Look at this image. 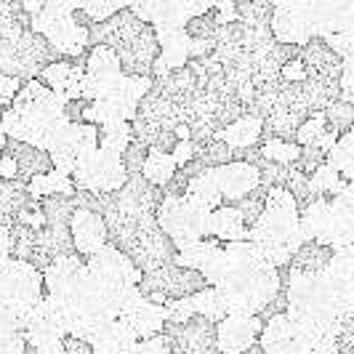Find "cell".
<instances>
[{
	"label": "cell",
	"instance_id": "obj_1",
	"mask_svg": "<svg viewBox=\"0 0 354 354\" xmlns=\"http://www.w3.org/2000/svg\"><path fill=\"white\" fill-rule=\"evenodd\" d=\"M102 218L106 224V245H112L123 256H128L133 266H139L142 272L174 261L176 248L171 245L165 232L158 227L155 216L120 205L118 192L112 195V203L106 205Z\"/></svg>",
	"mask_w": 354,
	"mask_h": 354
},
{
	"label": "cell",
	"instance_id": "obj_2",
	"mask_svg": "<svg viewBox=\"0 0 354 354\" xmlns=\"http://www.w3.org/2000/svg\"><path fill=\"white\" fill-rule=\"evenodd\" d=\"M88 46H106L118 53L120 72L128 77H149L160 46L152 24L136 17L131 8L93 21L88 27Z\"/></svg>",
	"mask_w": 354,
	"mask_h": 354
},
{
	"label": "cell",
	"instance_id": "obj_3",
	"mask_svg": "<svg viewBox=\"0 0 354 354\" xmlns=\"http://www.w3.org/2000/svg\"><path fill=\"white\" fill-rule=\"evenodd\" d=\"M248 240L272 266H288L290 256L304 243L299 232V205L288 189L269 187L264 211L253 227H248Z\"/></svg>",
	"mask_w": 354,
	"mask_h": 354
},
{
	"label": "cell",
	"instance_id": "obj_4",
	"mask_svg": "<svg viewBox=\"0 0 354 354\" xmlns=\"http://www.w3.org/2000/svg\"><path fill=\"white\" fill-rule=\"evenodd\" d=\"M86 272L88 280L93 283L96 293L102 296L106 309L118 317L120 306H123L131 296L139 293V280H142V269L133 266V261L123 256L112 245H102L96 253H91L86 259Z\"/></svg>",
	"mask_w": 354,
	"mask_h": 354
},
{
	"label": "cell",
	"instance_id": "obj_5",
	"mask_svg": "<svg viewBox=\"0 0 354 354\" xmlns=\"http://www.w3.org/2000/svg\"><path fill=\"white\" fill-rule=\"evenodd\" d=\"M285 299H288V317L293 322L338 328L344 319L354 317V315H341L338 312L336 301H333L328 285L319 274H301V272L288 269Z\"/></svg>",
	"mask_w": 354,
	"mask_h": 354
},
{
	"label": "cell",
	"instance_id": "obj_6",
	"mask_svg": "<svg viewBox=\"0 0 354 354\" xmlns=\"http://www.w3.org/2000/svg\"><path fill=\"white\" fill-rule=\"evenodd\" d=\"M208 216L211 211L189 195H162L155 211V221L171 240V245L178 250L208 237Z\"/></svg>",
	"mask_w": 354,
	"mask_h": 354
},
{
	"label": "cell",
	"instance_id": "obj_7",
	"mask_svg": "<svg viewBox=\"0 0 354 354\" xmlns=\"http://www.w3.org/2000/svg\"><path fill=\"white\" fill-rule=\"evenodd\" d=\"M149 86H152V77H128V75H123L120 83L112 91H106L104 96L86 102L83 123H91L96 128L106 123H131Z\"/></svg>",
	"mask_w": 354,
	"mask_h": 354
},
{
	"label": "cell",
	"instance_id": "obj_8",
	"mask_svg": "<svg viewBox=\"0 0 354 354\" xmlns=\"http://www.w3.org/2000/svg\"><path fill=\"white\" fill-rule=\"evenodd\" d=\"M46 296L43 290V272L35 269L27 261H17L11 259L3 274H0V299L8 306V312L17 319L19 330H21V322L30 315V309L35 306L40 299Z\"/></svg>",
	"mask_w": 354,
	"mask_h": 354
},
{
	"label": "cell",
	"instance_id": "obj_9",
	"mask_svg": "<svg viewBox=\"0 0 354 354\" xmlns=\"http://www.w3.org/2000/svg\"><path fill=\"white\" fill-rule=\"evenodd\" d=\"M125 176L128 174L120 162V155L104 152L99 147L91 149L70 174L75 189H88V192H118L125 184Z\"/></svg>",
	"mask_w": 354,
	"mask_h": 354
},
{
	"label": "cell",
	"instance_id": "obj_10",
	"mask_svg": "<svg viewBox=\"0 0 354 354\" xmlns=\"http://www.w3.org/2000/svg\"><path fill=\"white\" fill-rule=\"evenodd\" d=\"M99 147V128L91 123H64L62 131L53 136L48 144V158H51L53 171L70 176L77 168V162L88 155L91 149Z\"/></svg>",
	"mask_w": 354,
	"mask_h": 354
},
{
	"label": "cell",
	"instance_id": "obj_11",
	"mask_svg": "<svg viewBox=\"0 0 354 354\" xmlns=\"http://www.w3.org/2000/svg\"><path fill=\"white\" fill-rule=\"evenodd\" d=\"M205 285L208 283H205V277H203L200 272L168 261V264H160V266H155V269L142 272L139 293H142V296L158 293L162 299H189L192 293L203 290Z\"/></svg>",
	"mask_w": 354,
	"mask_h": 354
},
{
	"label": "cell",
	"instance_id": "obj_12",
	"mask_svg": "<svg viewBox=\"0 0 354 354\" xmlns=\"http://www.w3.org/2000/svg\"><path fill=\"white\" fill-rule=\"evenodd\" d=\"M64 123L67 120L62 115L46 118V115H27V112H19L14 106H6L3 118H0V131L6 133V139H17V142L48 149V144L53 142V136L62 131Z\"/></svg>",
	"mask_w": 354,
	"mask_h": 354
},
{
	"label": "cell",
	"instance_id": "obj_13",
	"mask_svg": "<svg viewBox=\"0 0 354 354\" xmlns=\"http://www.w3.org/2000/svg\"><path fill=\"white\" fill-rule=\"evenodd\" d=\"M171 354H218L216 322L192 315L187 322H165L160 330Z\"/></svg>",
	"mask_w": 354,
	"mask_h": 354
},
{
	"label": "cell",
	"instance_id": "obj_14",
	"mask_svg": "<svg viewBox=\"0 0 354 354\" xmlns=\"http://www.w3.org/2000/svg\"><path fill=\"white\" fill-rule=\"evenodd\" d=\"M88 285V272H86V259L72 253L53 259L51 264L43 269V290L46 296H51L56 304H70L75 296L83 293V288Z\"/></svg>",
	"mask_w": 354,
	"mask_h": 354
},
{
	"label": "cell",
	"instance_id": "obj_15",
	"mask_svg": "<svg viewBox=\"0 0 354 354\" xmlns=\"http://www.w3.org/2000/svg\"><path fill=\"white\" fill-rule=\"evenodd\" d=\"M123 72L118 53L106 46H88L86 51V64H83V80H80V99L93 102L99 96H104L106 91H112L120 83Z\"/></svg>",
	"mask_w": 354,
	"mask_h": 354
},
{
	"label": "cell",
	"instance_id": "obj_16",
	"mask_svg": "<svg viewBox=\"0 0 354 354\" xmlns=\"http://www.w3.org/2000/svg\"><path fill=\"white\" fill-rule=\"evenodd\" d=\"M341 315H354V245L333 250L330 261L319 272Z\"/></svg>",
	"mask_w": 354,
	"mask_h": 354
},
{
	"label": "cell",
	"instance_id": "obj_17",
	"mask_svg": "<svg viewBox=\"0 0 354 354\" xmlns=\"http://www.w3.org/2000/svg\"><path fill=\"white\" fill-rule=\"evenodd\" d=\"M115 319H118L136 341H144V338L160 336V330H162V325H165V312H162L160 304H152L149 299H144L142 293H136V296H131V299L120 306V312H118Z\"/></svg>",
	"mask_w": 354,
	"mask_h": 354
},
{
	"label": "cell",
	"instance_id": "obj_18",
	"mask_svg": "<svg viewBox=\"0 0 354 354\" xmlns=\"http://www.w3.org/2000/svg\"><path fill=\"white\" fill-rule=\"evenodd\" d=\"M264 319L259 315H227L216 322V349L218 354H240L259 341Z\"/></svg>",
	"mask_w": 354,
	"mask_h": 354
},
{
	"label": "cell",
	"instance_id": "obj_19",
	"mask_svg": "<svg viewBox=\"0 0 354 354\" xmlns=\"http://www.w3.org/2000/svg\"><path fill=\"white\" fill-rule=\"evenodd\" d=\"M88 51V48H86ZM83 64H86V53L80 56H59L56 62L46 64L37 80L51 88L59 99L72 102V99H80V80H83Z\"/></svg>",
	"mask_w": 354,
	"mask_h": 354
},
{
	"label": "cell",
	"instance_id": "obj_20",
	"mask_svg": "<svg viewBox=\"0 0 354 354\" xmlns=\"http://www.w3.org/2000/svg\"><path fill=\"white\" fill-rule=\"evenodd\" d=\"M174 264L195 269L205 277V283L213 285L216 277L221 274V266H224V248H221L218 240L203 237V240H195V243L178 248L174 253Z\"/></svg>",
	"mask_w": 354,
	"mask_h": 354
},
{
	"label": "cell",
	"instance_id": "obj_21",
	"mask_svg": "<svg viewBox=\"0 0 354 354\" xmlns=\"http://www.w3.org/2000/svg\"><path fill=\"white\" fill-rule=\"evenodd\" d=\"M213 174H216L218 192L224 197V205H234L237 200H243L259 184V171H256V165H250L248 160L224 162V165L213 168Z\"/></svg>",
	"mask_w": 354,
	"mask_h": 354
},
{
	"label": "cell",
	"instance_id": "obj_22",
	"mask_svg": "<svg viewBox=\"0 0 354 354\" xmlns=\"http://www.w3.org/2000/svg\"><path fill=\"white\" fill-rule=\"evenodd\" d=\"M67 227H70L72 248L83 259H88L91 253H96L102 245H106V224L99 213L86 211V208H75Z\"/></svg>",
	"mask_w": 354,
	"mask_h": 354
},
{
	"label": "cell",
	"instance_id": "obj_23",
	"mask_svg": "<svg viewBox=\"0 0 354 354\" xmlns=\"http://www.w3.org/2000/svg\"><path fill=\"white\" fill-rule=\"evenodd\" d=\"M11 106L19 109V112H27V115L53 118V115H62L64 99H59L51 88H46L37 77H32V80H24L17 88L14 99H11Z\"/></svg>",
	"mask_w": 354,
	"mask_h": 354
},
{
	"label": "cell",
	"instance_id": "obj_24",
	"mask_svg": "<svg viewBox=\"0 0 354 354\" xmlns=\"http://www.w3.org/2000/svg\"><path fill=\"white\" fill-rule=\"evenodd\" d=\"M299 59L306 70V77H315V80H338L341 62H344L319 35H312L304 43Z\"/></svg>",
	"mask_w": 354,
	"mask_h": 354
},
{
	"label": "cell",
	"instance_id": "obj_25",
	"mask_svg": "<svg viewBox=\"0 0 354 354\" xmlns=\"http://www.w3.org/2000/svg\"><path fill=\"white\" fill-rule=\"evenodd\" d=\"M259 346L264 349V354H301L299 333H296L293 319L288 317V312L266 319L259 333Z\"/></svg>",
	"mask_w": 354,
	"mask_h": 354
},
{
	"label": "cell",
	"instance_id": "obj_26",
	"mask_svg": "<svg viewBox=\"0 0 354 354\" xmlns=\"http://www.w3.org/2000/svg\"><path fill=\"white\" fill-rule=\"evenodd\" d=\"M40 35L48 40V46L59 56H80V53H86V48H88V30L77 27L72 21V14L64 19H56Z\"/></svg>",
	"mask_w": 354,
	"mask_h": 354
},
{
	"label": "cell",
	"instance_id": "obj_27",
	"mask_svg": "<svg viewBox=\"0 0 354 354\" xmlns=\"http://www.w3.org/2000/svg\"><path fill=\"white\" fill-rule=\"evenodd\" d=\"M118 200H120V205L131 208V211L155 216L160 200H162V189L149 184L142 174H131V176H125V184L118 189Z\"/></svg>",
	"mask_w": 354,
	"mask_h": 354
},
{
	"label": "cell",
	"instance_id": "obj_28",
	"mask_svg": "<svg viewBox=\"0 0 354 354\" xmlns=\"http://www.w3.org/2000/svg\"><path fill=\"white\" fill-rule=\"evenodd\" d=\"M328 248H352L354 245V203H341L330 197V221L319 240Z\"/></svg>",
	"mask_w": 354,
	"mask_h": 354
},
{
	"label": "cell",
	"instance_id": "obj_29",
	"mask_svg": "<svg viewBox=\"0 0 354 354\" xmlns=\"http://www.w3.org/2000/svg\"><path fill=\"white\" fill-rule=\"evenodd\" d=\"M6 155H11V160L17 162V178L19 181H30L37 174H46L51 171V158L46 149L32 147V144L17 142V139H8L6 142Z\"/></svg>",
	"mask_w": 354,
	"mask_h": 354
},
{
	"label": "cell",
	"instance_id": "obj_30",
	"mask_svg": "<svg viewBox=\"0 0 354 354\" xmlns=\"http://www.w3.org/2000/svg\"><path fill=\"white\" fill-rule=\"evenodd\" d=\"M261 128H264L261 118L245 112V115L234 118L232 123L221 125L216 131V136L227 147H232V149H250V147H256V144L261 142Z\"/></svg>",
	"mask_w": 354,
	"mask_h": 354
},
{
	"label": "cell",
	"instance_id": "obj_31",
	"mask_svg": "<svg viewBox=\"0 0 354 354\" xmlns=\"http://www.w3.org/2000/svg\"><path fill=\"white\" fill-rule=\"evenodd\" d=\"M88 344L96 354H136L139 341L131 336L118 319H109L88 338Z\"/></svg>",
	"mask_w": 354,
	"mask_h": 354
},
{
	"label": "cell",
	"instance_id": "obj_32",
	"mask_svg": "<svg viewBox=\"0 0 354 354\" xmlns=\"http://www.w3.org/2000/svg\"><path fill=\"white\" fill-rule=\"evenodd\" d=\"M208 234L218 243H232V240H245L248 227L234 205H218L208 216Z\"/></svg>",
	"mask_w": 354,
	"mask_h": 354
},
{
	"label": "cell",
	"instance_id": "obj_33",
	"mask_svg": "<svg viewBox=\"0 0 354 354\" xmlns=\"http://www.w3.org/2000/svg\"><path fill=\"white\" fill-rule=\"evenodd\" d=\"M330 221V197H312L299 208V232L304 240H322Z\"/></svg>",
	"mask_w": 354,
	"mask_h": 354
},
{
	"label": "cell",
	"instance_id": "obj_34",
	"mask_svg": "<svg viewBox=\"0 0 354 354\" xmlns=\"http://www.w3.org/2000/svg\"><path fill=\"white\" fill-rule=\"evenodd\" d=\"M35 203V197L30 195V189H27V181H3L0 178V224L3 227H11L14 221H17V216L27 205H32Z\"/></svg>",
	"mask_w": 354,
	"mask_h": 354
},
{
	"label": "cell",
	"instance_id": "obj_35",
	"mask_svg": "<svg viewBox=\"0 0 354 354\" xmlns=\"http://www.w3.org/2000/svg\"><path fill=\"white\" fill-rule=\"evenodd\" d=\"M333 256V248L322 245L317 240H304L301 245L296 248V253L290 256L288 261V269L290 272H301V274H319L325 264L330 261Z\"/></svg>",
	"mask_w": 354,
	"mask_h": 354
},
{
	"label": "cell",
	"instance_id": "obj_36",
	"mask_svg": "<svg viewBox=\"0 0 354 354\" xmlns=\"http://www.w3.org/2000/svg\"><path fill=\"white\" fill-rule=\"evenodd\" d=\"M325 162H328L344 181H352L354 178V133L352 131L336 136L333 147L325 152Z\"/></svg>",
	"mask_w": 354,
	"mask_h": 354
},
{
	"label": "cell",
	"instance_id": "obj_37",
	"mask_svg": "<svg viewBox=\"0 0 354 354\" xmlns=\"http://www.w3.org/2000/svg\"><path fill=\"white\" fill-rule=\"evenodd\" d=\"M184 195H189L192 200H197V203H200V205H205L208 211L218 208V205H224V197H221V192H218V184H216V174H213V168L200 171L197 176L189 178V181H187Z\"/></svg>",
	"mask_w": 354,
	"mask_h": 354
},
{
	"label": "cell",
	"instance_id": "obj_38",
	"mask_svg": "<svg viewBox=\"0 0 354 354\" xmlns=\"http://www.w3.org/2000/svg\"><path fill=\"white\" fill-rule=\"evenodd\" d=\"M37 243H40V253L46 256L48 264H51L53 259H62V256H72L75 253L70 227H40Z\"/></svg>",
	"mask_w": 354,
	"mask_h": 354
},
{
	"label": "cell",
	"instance_id": "obj_39",
	"mask_svg": "<svg viewBox=\"0 0 354 354\" xmlns=\"http://www.w3.org/2000/svg\"><path fill=\"white\" fill-rule=\"evenodd\" d=\"M27 189L30 195L40 200V197H53V195H75V184L70 176L59 174V171H46V174H37L27 181Z\"/></svg>",
	"mask_w": 354,
	"mask_h": 354
},
{
	"label": "cell",
	"instance_id": "obj_40",
	"mask_svg": "<svg viewBox=\"0 0 354 354\" xmlns=\"http://www.w3.org/2000/svg\"><path fill=\"white\" fill-rule=\"evenodd\" d=\"M176 174V162L174 158L168 155V152H160V149H147V158L142 162V176L149 181V184H155V187H165L171 176Z\"/></svg>",
	"mask_w": 354,
	"mask_h": 354
},
{
	"label": "cell",
	"instance_id": "obj_41",
	"mask_svg": "<svg viewBox=\"0 0 354 354\" xmlns=\"http://www.w3.org/2000/svg\"><path fill=\"white\" fill-rule=\"evenodd\" d=\"M189 306H192L195 315L211 319V322H218V319H224L230 315V312H227V304H224V296H221L218 288H213V285H205L203 290L192 293V296H189Z\"/></svg>",
	"mask_w": 354,
	"mask_h": 354
},
{
	"label": "cell",
	"instance_id": "obj_42",
	"mask_svg": "<svg viewBox=\"0 0 354 354\" xmlns=\"http://www.w3.org/2000/svg\"><path fill=\"white\" fill-rule=\"evenodd\" d=\"M37 211L43 216V227H67L75 213V203H72V195L40 197Z\"/></svg>",
	"mask_w": 354,
	"mask_h": 354
},
{
	"label": "cell",
	"instance_id": "obj_43",
	"mask_svg": "<svg viewBox=\"0 0 354 354\" xmlns=\"http://www.w3.org/2000/svg\"><path fill=\"white\" fill-rule=\"evenodd\" d=\"M133 139V131L131 123H106L99 125V149L112 152V155H120L128 142Z\"/></svg>",
	"mask_w": 354,
	"mask_h": 354
},
{
	"label": "cell",
	"instance_id": "obj_44",
	"mask_svg": "<svg viewBox=\"0 0 354 354\" xmlns=\"http://www.w3.org/2000/svg\"><path fill=\"white\" fill-rule=\"evenodd\" d=\"M195 158L203 162V168H218V165H224V162H232V160H234V149L227 147L218 136H211V139H205V142L197 144Z\"/></svg>",
	"mask_w": 354,
	"mask_h": 354
},
{
	"label": "cell",
	"instance_id": "obj_45",
	"mask_svg": "<svg viewBox=\"0 0 354 354\" xmlns=\"http://www.w3.org/2000/svg\"><path fill=\"white\" fill-rule=\"evenodd\" d=\"M322 118H325V125H328L336 136H341V133L352 131L354 104L352 102H346V99H336V102H330V104L322 109Z\"/></svg>",
	"mask_w": 354,
	"mask_h": 354
},
{
	"label": "cell",
	"instance_id": "obj_46",
	"mask_svg": "<svg viewBox=\"0 0 354 354\" xmlns=\"http://www.w3.org/2000/svg\"><path fill=\"white\" fill-rule=\"evenodd\" d=\"M299 152H301V147L296 142H285V139H264V142H259V155L269 160V162L293 165Z\"/></svg>",
	"mask_w": 354,
	"mask_h": 354
},
{
	"label": "cell",
	"instance_id": "obj_47",
	"mask_svg": "<svg viewBox=\"0 0 354 354\" xmlns=\"http://www.w3.org/2000/svg\"><path fill=\"white\" fill-rule=\"evenodd\" d=\"M341 181H344V178L338 176L328 162H322V165H317V168L309 174V189H312V195H317V197H333L336 189L341 187Z\"/></svg>",
	"mask_w": 354,
	"mask_h": 354
},
{
	"label": "cell",
	"instance_id": "obj_48",
	"mask_svg": "<svg viewBox=\"0 0 354 354\" xmlns=\"http://www.w3.org/2000/svg\"><path fill=\"white\" fill-rule=\"evenodd\" d=\"M266 192H269V187H266V184H256V189H250L243 200H237V203H234V208H237V213L243 216L245 227H253V221L261 216V211H264Z\"/></svg>",
	"mask_w": 354,
	"mask_h": 354
},
{
	"label": "cell",
	"instance_id": "obj_49",
	"mask_svg": "<svg viewBox=\"0 0 354 354\" xmlns=\"http://www.w3.org/2000/svg\"><path fill=\"white\" fill-rule=\"evenodd\" d=\"M184 32L189 40H216V32H218V21L213 17V11L208 8L205 14L200 17H189L184 21Z\"/></svg>",
	"mask_w": 354,
	"mask_h": 354
},
{
	"label": "cell",
	"instance_id": "obj_50",
	"mask_svg": "<svg viewBox=\"0 0 354 354\" xmlns=\"http://www.w3.org/2000/svg\"><path fill=\"white\" fill-rule=\"evenodd\" d=\"M322 133H325V118H322V112H315L299 123L296 133H293V142L299 147H315Z\"/></svg>",
	"mask_w": 354,
	"mask_h": 354
},
{
	"label": "cell",
	"instance_id": "obj_51",
	"mask_svg": "<svg viewBox=\"0 0 354 354\" xmlns=\"http://www.w3.org/2000/svg\"><path fill=\"white\" fill-rule=\"evenodd\" d=\"M147 144L139 142V139H131L128 147H125L123 152H120V162H123L125 174L131 176V174H142V162L147 158Z\"/></svg>",
	"mask_w": 354,
	"mask_h": 354
},
{
	"label": "cell",
	"instance_id": "obj_52",
	"mask_svg": "<svg viewBox=\"0 0 354 354\" xmlns=\"http://www.w3.org/2000/svg\"><path fill=\"white\" fill-rule=\"evenodd\" d=\"M322 162H325V152L322 149H317V147H301V152H299V158L293 162V168L299 174H304V176H309Z\"/></svg>",
	"mask_w": 354,
	"mask_h": 354
},
{
	"label": "cell",
	"instance_id": "obj_53",
	"mask_svg": "<svg viewBox=\"0 0 354 354\" xmlns=\"http://www.w3.org/2000/svg\"><path fill=\"white\" fill-rule=\"evenodd\" d=\"M195 152H197V144L192 139H178L176 147L171 149V158L176 162V168H181V165H187L189 160L195 158Z\"/></svg>",
	"mask_w": 354,
	"mask_h": 354
},
{
	"label": "cell",
	"instance_id": "obj_54",
	"mask_svg": "<svg viewBox=\"0 0 354 354\" xmlns=\"http://www.w3.org/2000/svg\"><path fill=\"white\" fill-rule=\"evenodd\" d=\"M304 77H306V70H304V64L299 56L290 59V62H285L283 67H280V80H285V83H299V80H304Z\"/></svg>",
	"mask_w": 354,
	"mask_h": 354
},
{
	"label": "cell",
	"instance_id": "obj_55",
	"mask_svg": "<svg viewBox=\"0 0 354 354\" xmlns=\"http://www.w3.org/2000/svg\"><path fill=\"white\" fill-rule=\"evenodd\" d=\"M19 86H21L19 77H14V75H0V106H3V109L11 106V99H14V93H17Z\"/></svg>",
	"mask_w": 354,
	"mask_h": 354
},
{
	"label": "cell",
	"instance_id": "obj_56",
	"mask_svg": "<svg viewBox=\"0 0 354 354\" xmlns=\"http://www.w3.org/2000/svg\"><path fill=\"white\" fill-rule=\"evenodd\" d=\"M62 354H96L93 346H91L86 338H77V336H67L62 338Z\"/></svg>",
	"mask_w": 354,
	"mask_h": 354
},
{
	"label": "cell",
	"instance_id": "obj_57",
	"mask_svg": "<svg viewBox=\"0 0 354 354\" xmlns=\"http://www.w3.org/2000/svg\"><path fill=\"white\" fill-rule=\"evenodd\" d=\"M136 354H171V349H168V344L162 341V336H152L136 344Z\"/></svg>",
	"mask_w": 354,
	"mask_h": 354
},
{
	"label": "cell",
	"instance_id": "obj_58",
	"mask_svg": "<svg viewBox=\"0 0 354 354\" xmlns=\"http://www.w3.org/2000/svg\"><path fill=\"white\" fill-rule=\"evenodd\" d=\"M0 178L3 181H14L17 178V162L11 160V155H6V149L0 155Z\"/></svg>",
	"mask_w": 354,
	"mask_h": 354
},
{
	"label": "cell",
	"instance_id": "obj_59",
	"mask_svg": "<svg viewBox=\"0 0 354 354\" xmlns=\"http://www.w3.org/2000/svg\"><path fill=\"white\" fill-rule=\"evenodd\" d=\"M240 354H264V349H261V346H259V341H256V344H250L248 349H245V352H240Z\"/></svg>",
	"mask_w": 354,
	"mask_h": 354
},
{
	"label": "cell",
	"instance_id": "obj_60",
	"mask_svg": "<svg viewBox=\"0 0 354 354\" xmlns=\"http://www.w3.org/2000/svg\"><path fill=\"white\" fill-rule=\"evenodd\" d=\"M6 142H8V139H6V133L0 131V155H3V149H6Z\"/></svg>",
	"mask_w": 354,
	"mask_h": 354
}]
</instances>
